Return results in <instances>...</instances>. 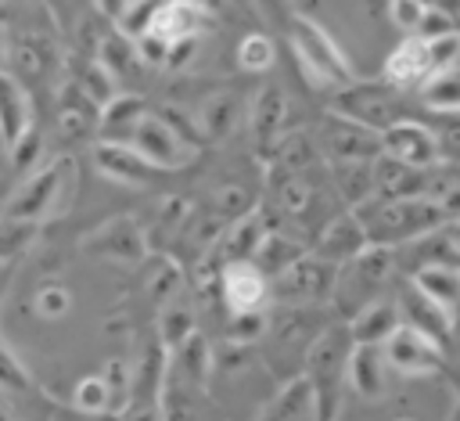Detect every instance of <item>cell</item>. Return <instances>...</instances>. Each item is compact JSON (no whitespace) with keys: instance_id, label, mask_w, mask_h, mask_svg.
Masks as SVG:
<instances>
[{"instance_id":"cell-1","label":"cell","mask_w":460,"mask_h":421,"mask_svg":"<svg viewBox=\"0 0 460 421\" xmlns=\"http://www.w3.org/2000/svg\"><path fill=\"white\" fill-rule=\"evenodd\" d=\"M75 180H79L75 158H68V155L43 158L29 176L18 180V187L11 191V198H7L4 209H0V219L36 227V223H43V219L65 212V209L72 205Z\"/></svg>"},{"instance_id":"cell-2","label":"cell","mask_w":460,"mask_h":421,"mask_svg":"<svg viewBox=\"0 0 460 421\" xmlns=\"http://www.w3.org/2000/svg\"><path fill=\"white\" fill-rule=\"evenodd\" d=\"M356 216L363 219L370 245H413L428 234H435L438 227L449 223L442 202L428 198V194H413V198H370L356 209Z\"/></svg>"},{"instance_id":"cell-3","label":"cell","mask_w":460,"mask_h":421,"mask_svg":"<svg viewBox=\"0 0 460 421\" xmlns=\"http://www.w3.org/2000/svg\"><path fill=\"white\" fill-rule=\"evenodd\" d=\"M288 43H291V54H295L298 68L305 72V79L313 86H320V90H341L345 83L356 79L352 61L338 47V40L320 22H313L309 14H295L291 18Z\"/></svg>"},{"instance_id":"cell-4","label":"cell","mask_w":460,"mask_h":421,"mask_svg":"<svg viewBox=\"0 0 460 421\" xmlns=\"http://www.w3.org/2000/svg\"><path fill=\"white\" fill-rule=\"evenodd\" d=\"M395 270V248L392 245H367L356 259L338 266V284H334V309L352 320L363 306H370L374 299H381V288L388 284Z\"/></svg>"},{"instance_id":"cell-5","label":"cell","mask_w":460,"mask_h":421,"mask_svg":"<svg viewBox=\"0 0 460 421\" xmlns=\"http://www.w3.org/2000/svg\"><path fill=\"white\" fill-rule=\"evenodd\" d=\"M327 112H338V115H349L377 133H385L392 122L406 119L402 112V90L392 86L385 76L381 79H352L345 83L341 90L331 94V108Z\"/></svg>"},{"instance_id":"cell-6","label":"cell","mask_w":460,"mask_h":421,"mask_svg":"<svg viewBox=\"0 0 460 421\" xmlns=\"http://www.w3.org/2000/svg\"><path fill=\"white\" fill-rule=\"evenodd\" d=\"M338 284V266L320 259L313 248L295 259L284 273L273 277V302L280 306H316V302H331Z\"/></svg>"},{"instance_id":"cell-7","label":"cell","mask_w":460,"mask_h":421,"mask_svg":"<svg viewBox=\"0 0 460 421\" xmlns=\"http://www.w3.org/2000/svg\"><path fill=\"white\" fill-rule=\"evenodd\" d=\"M79 252L119 266H140L147 259V230L133 216H108L79 237Z\"/></svg>"},{"instance_id":"cell-8","label":"cell","mask_w":460,"mask_h":421,"mask_svg":"<svg viewBox=\"0 0 460 421\" xmlns=\"http://www.w3.org/2000/svg\"><path fill=\"white\" fill-rule=\"evenodd\" d=\"M352 331L349 324H327L323 331L313 335L305 360H302V374L316 385L320 396H338L341 381H345V367H349V353H352Z\"/></svg>"},{"instance_id":"cell-9","label":"cell","mask_w":460,"mask_h":421,"mask_svg":"<svg viewBox=\"0 0 460 421\" xmlns=\"http://www.w3.org/2000/svg\"><path fill=\"white\" fill-rule=\"evenodd\" d=\"M133 144H137L140 155H144L147 162H155L162 173L183 169V166H190V162L198 158V144H194L187 133H180L162 112H151V115L140 122Z\"/></svg>"},{"instance_id":"cell-10","label":"cell","mask_w":460,"mask_h":421,"mask_svg":"<svg viewBox=\"0 0 460 421\" xmlns=\"http://www.w3.org/2000/svg\"><path fill=\"white\" fill-rule=\"evenodd\" d=\"M385 356H388V367L402 378H428L446 367L442 342H435L431 335H424L410 324H399L392 331V338L385 342Z\"/></svg>"},{"instance_id":"cell-11","label":"cell","mask_w":460,"mask_h":421,"mask_svg":"<svg viewBox=\"0 0 460 421\" xmlns=\"http://www.w3.org/2000/svg\"><path fill=\"white\" fill-rule=\"evenodd\" d=\"M320 151L331 158V162H374L385 148H381V133L349 119V115H338V112H327L323 126H320Z\"/></svg>"},{"instance_id":"cell-12","label":"cell","mask_w":460,"mask_h":421,"mask_svg":"<svg viewBox=\"0 0 460 421\" xmlns=\"http://www.w3.org/2000/svg\"><path fill=\"white\" fill-rule=\"evenodd\" d=\"M219 295L230 313H255L273 302V281L252 259L223 263L219 266Z\"/></svg>"},{"instance_id":"cell-13","label":"cell","mask_w":460,"mask_h":421,"mask_svg":"<svg viewBox=\"0 0 460 421\" xmlns=\"http://www.w3.org/2000/svg\"><path fill=\"white\" fill-rule=\"evenodd\" d=\"M381 155L388 158H399L413 169H435L442 166V144H438V133L417 119H399L392 122L385 133H381Z\"/></svg>"},{"instance_id":"cell-14","label":"cell","mask_w":460,"mask_h":421,"mask_svg":"<svg viewBox=\"0 0 460 421\" xmlns=\"http://www.w3.org/2000/svg\"><path fill=\"white\" fill-rule=\"evenodd\" d=\"M90 162L104 180H115L122 187H147L162 169L140 155L137 144H119V140H93Z\"/></svg>"},{"instance_id":"cell-15","label":"cell","mask_w":460,"mask_h":421,"mask_svg":"<svg viewBox=\"0 0 460 421\" xmlns=\"http://www.w3.org/2000/svg\"><path fill=\"white\" fill-rule=\"evenodd\" d=\"M97 126H101V104L75 83L65 79L54 94V130L61 140H97Z\"/></svg>"},{"instance_id":"cell-16","label":"cell","mask_w":460,"mask_h":421,"mask_svg":"<svg viewBox=\"0 0 460 421\" xmlns=\"http://www.w3.org/2000/svg\"><path fill=\"white\" fill-rule=\"evenodd\" d=\"M36 130V101L14 72H0V148L11 151Z\"/></svg>"},{"instance_id":"cell-17","label":"cell","mask_w":460,"mask_h":421,"mask_svg":"<svg viewBox=\"0 0 460 421\" xmlns=\"http://www.w3.org/2000/svg\"><path fill=\"white\" fill-rule=\"evenodd\" d=\"M367 245H370V234H367L363 219L356 216V209H345V212H338L334 219H327V223H323L320 237L313 241V252H316L320 259H327V263L341 266V263L356 259Z\"/></svg>"},{"instance_id":"cell-18","label":"cell","mask_w":460,"mask_h":421,"mask_svg":"<svg viewBox=\"0 0 460 421\" xmlns=\"http://www.w3.org/2000/svg\"><path fill=\"white\" fill-rule=\"evenodd\" d=\"M255 421H320V392L305 374H291L255 414Z\"/></svg>"},{"instance_id":"cell-19","label":"cell","mask_w":460,"mask_h":421,"mask_svg":"<svg viewBox=\"0 0 460 421\" xmlns=\"http://www.w3.org/2000/svg\"><path fill=\"white\" fill-rule=\"evenodd\" d=\"M194 119H198V130H201L205 140L223 144V140H230V137L237 133V126L248 119V104H244V97H241L237 90H212V94L201 97Z\"/></svg>"},{"instance_id":"cell-20","label":"cell","mask_w":460,"mask_h":421,"mask_svg":"<svg viewBox=\"0 0 460 421\" xmlns=\"http://www.w3.org/2000/svg\"><path fill=\"white\" fill-rule=\"evenodd\" d=\"M284 126H288V97H284L280 86L270 83L248 104V130H252V140H255V148H259L262 158L284 137Z\"/></svg>"},{"instance_id":"cell-21","label":"cell","mask_w":460,"mask_h":421,"mask_svg":"<svg viewBox=\"0 0 460 421\" xmlns=\"http://www.w3.org/2000/svg\"><path fill=\"white\" fill-rule=\"evenodd\" d=\"M388 356L385 345H363L356 342L349 353V367H345V381L359 399H381L388 389Z\"/></svg>"},{"instance_id":"cell-22","label":"cell","mask_w":460,"mask_h":421,"mask_svg":"<svg viewBox=\"0 0 460 421\" xmlns=\"http://www.w3.org/2000/svg\"><path fill=\"white\" fill-rule=\"evenodd\" d=\"M392 86L399 90H420V83L431 76V54H428V40L424 36H406L388 58H385V72H381Z\"/></svg>"},{"instance_id":"cell-23","label":"cell","mask_w":460,"mask_h":421,"mask_svg":"<svg viewBox=\"0 0 460 421\" xmlns=\"http://www.w3.org/2000/svg\"><path fill=\"white\" fill-rule=\"evenodd\" d=\"M151 115V108L144 104L140 94H115L111 101L101 104V126H97V140H119V144H133L140 122Z\"/></svg>"},{"instance_id":"cell-24","label":"cell","mask_w":460,"mask_h":421,"mask_svg":"<svg viewBox=\"0 0 460 421\" xmlns=\"http://www.w3.org/2000/svg\"><path fill=\"white\" fill-rule=\"evenodd\" d=\"M208 25V11L198 0H158L151 32L172 40H198V32Z\"/></svg>"},{"instance_id":"cell-25","label":"cell","mask_w":460,"mask_h":421,"mask_svg":"<svg viewBox=\"0 0 460 421\" xmlns=\"http://www.w3.org/2000/svg\"><path fill=\"white\" fill-rule=\"evenodd\" d=\"M395 302H399L402 324H410V327L431 335L435 342H446V338H449V331H453V317H449L435 299H428L413 281L402 288V295H399Z\"/></svg>"},{"instance_id":"cell-26","label":"cell","mask_w":460,"mask_h":421,"mask_svg":"<svg viewBox=\"0 0 460 421\" xmlns=\"http://www.w3.org/2000/svg\"><path fill=\"white\" fill-rule=\"evenodd\" d=\"M270 234V219H266V209H252L237 219L226 223L223 230V241H219V255L223 263H237V259H255L262 237Z\"/></svg>"},{"instance_id":"cell-27","label":"cell","mask_w":460,"mask_h":421,"mask_svg":"<svg viewBox=\"0 0 460 421\" xmlns=\"http://www.w3.org/2000/svg\"><path fill=\"white\" fill-rule=\"evenodd\" d=\"M374 180H377L374 198H413V194H428L431 169H413L399 158L377 155L374 158Z\"/></svg>"},{"instance_id":"cell-28","label":"cell","mask_w":460,"mask_h":421,"mask_svg":"<svg viewBox=\"0 0 460 421\" xmlns=\"http://www.w3.org/2000/svg\"><path fill=\"white\" fill-rule=\"evenodd\" d=\"M349 331H352V342H363V345H385L392 338V331L402 324V313H399V302L392 299H374L370 306H363L352 320H345Z\"/></svg>"},{"instance_id":"cell-29","label":"cell","mask_w":460,"mask_h":421,"mask_svg":"<svg viewBox=\"0 0 460 421\" xmlns=\"http://www.w3.org/2000/svg\"><path fill=\"white\" fill-rule=\"evenodd\" d=\"M413 284L428 299H435L449 317H456V309H460V266H453V263H420L413 270Z\"/></svg>"},{"instance_id":"cell-30","label":"cell","mask_w":460,"mask_h":421,"mask_svg":"<svg viewBox=\"0 0 460 421\" xmlns=\"http://www.w3.org/2000/svg\"><path fill=\"white\" fill-rule=\"evenodd\" d=\"M331 180L349 209H359L363 202H370L377 194L374 162H331Z\"/></svg>"},{"instance_id":"cell-31","label":"cell","mask_w":460,"mask_h":421,"mask_svg":"<svg viewBox=\"0 0 460 421\" xmlns=\"http://www.w3.org/2000/svg\"><path fill=\"white\" fill-rule=\"evenodd\" d=\"M309 248L298 241V237H291L288 230H280V227H270V234L262 237V245H259V252H255V266L273 281L277 273H284L295 259H302Z\"/></svg>"},{"instance_id":"cell-32","label":"cell","mask_w":460,"mask_h":421,"mask_svg":"<svg viewBox=\"0 0 460 421\" xmlns=\"http://www.w3.org/2000/svg\"><path fill=\"white\" fill-rule=\"evenodd\" d=\"M420 104L438 112V115H456L460 112V68H442V72H431L420 90H417Z\"/></svg>"},{"instance_id":"cell-33","label":"cell","mask_w":460,"mask_h":421,"mask_svg":"<svg viewBox=\"0 0 460 421\" xmlns=\"http://www.w3.org/2000/svg\"><path fill=\"white\" fill-rule=\"evenodd\" d=\"M115 79H126V72L129 68H137L140 65V54H137V40L133 36H126L119 25H111L104 36H101V43H97V54H93Z\"/></svg>"},{"instance_id":"cell-34","label":"cell","mask_w":460,"mask_h":421,"mask_svg":"<svg viewBox=\"0 0 460 421\" xmlns=\"http://www.w3.org/2000/svg\"><path fill=\"white\" fill-rule=\"evenodd\" d=\"M11 61H18L29 76H47L58 65V50L47 32H29L22 40H11Z\"/></svg>"},{"instance_id":"cell-35","label":"cell","mask_w":460,"mask_h":421,"mask_svg":"<svg viewBox=\"0 0 460 421\" xmlns=\"http://www.w3.org/2000/svg\"><path fill=\"white\" fill-rule=\"evenodd\" d=\"M194 331H198L194 313L187 306H180V302H165V309L158 317V342H162V349H169V353L180 349Z\"/></svg>"},{"instance_id":"cell-36","label":"cell","mask_w":460,"mask_h":421,"mask_svg":"<svg viewBox=\"0 0 460 421\" xmlns=\"http://www.w3.org/2000/svg\"><path fill=\"white\" fill-rule=\"evenodd\" d=\"M72 407L83 410V414H111L115 410V399H111V389H108L104 374L79 378L75 389H72Z\"/></svg>"},{"instance_id":"cell-37","label":"cell","mask_w":460,"mask_h":421,"mask_svg":"<svg viewBox=\"0 0 460 421\" xmlns=\"http://www.w3.org/2000/svg\"><path fill=\"white\" fill-rule=\"evenodd\" d=\"M273 61H277V47H273V40L266 32H248L237 43V65H241V72L259 76V72L273 68Z\"/></svg>"},{"instance_id":"cell-38","label":"cell","mask_w":460,"mask_h":421,"mask_svg":"<svg viewBox=\"0 0 460 421\" xmlns=\"http://www.w3.org/2000/svg\"><path fill=\"white\" fill-rule=\"evenodd\" d=\"M72 309V291L61 281H47L32 291V313L43 320H61Z\"/></svg>"},{"instance_id":"cell-39","label":"cell","mask_w":460,"mask_h":421,"mask_svg":"<svg viewBox=\"0 0 460 421\" xmlns=\"http://www.w3.org/2000/svg\"><path fill=\"white\" fill-rule=\"evenodd\" d=\"M212 205H216L219 219H226V223L255 209V205H252V194H248L241 184H223V187H216V191H212Z\"/></svg>"},{"instance_id":"cell-40","label":"cell","mask_w":460,"mask_h":421,"mask_svg":"<svg viewBox=\"0 0 460 421\" xmlns=\"http://www.w3.org/2000/svg\"><path fill=\"white\" fill-rule=\"evenodd\" d=\"M29 389H32V374H29L25 363L0 342V392L18 396V392H29Z\"/></svg>"},{"instance_id":"cell-41","label":"cell","mask_w":460,"mask_h":421,"mask_svg":"<svg viewBox=\"0 0 460 421\" xmlns=\"http://www.w3.org/2000/svg\"><path fill=\"white\" fill-rule=\"evenodd\" d=\"M428 18V4L424 0H388V22L406 32V36H417L420 25Z\"/></svg>"},{"instance_id":"cell-42","label":"cell","mask_w":460,"mask_h":421,"mask_svg":"<svg viewBox=\"0 0 460 421\" xmlns=\"http://www.w3.org/2000/svg\"><path fill=\"white\" fill-rule=\"evenodd\" d=\"M266 327H270L266 309H255V313H230V327H226V335H230V342L248 345V342H259V338L266 335Z\"/></svg>"},{"instance_id":"cell-43","label":"cell","mask_w":460,"mask_h":421,"mask_svg":"<svg viewBox=\"0 0 460 421\" xmlns=\"http://www.w3.org/2000/svg\"><path fill=\"white\" fill-rule=\"evenodd\" d=\"M104 381H108V389H111V399H115V410H122L126 407V399L133 396V381H137V371H129V363L126 360H108L104 363Z\"/></svg>"},{"instance_id":"cell-44","label":"cell","mask_w":460,"mask_h":421,"mask_svg":"<svg viewBox=\"0 0 460 421\" xmlns=\"http://www.w3.org/2000/svg\"><path fill=\"white\" fill-rule=\"evenodd\" d=\"M428 54H431V72L456 68V61H460V29L428 36Z\"/></svg>"},{"instance_id":"cell-45","label":"cell","mask_w":460,"mask_h":421,"mask_svg":"<svg viewBox=\"0 0 460 421\" xmlns=\"http://www.w3.org/2000/svg\"><path fill=\"white\" fill-rule=\"evenodd\" d=\"M7 158H11V166L18 169V176H29V173L43 162V137H40V130L25 133V137L7 151Z\"/></svg>"},{"instance_id":"cell-46","label":"cell","mask_w":460,"mask_h":421,"mask_svg":"<svg viewBox=\"0 0 460 421\" xmlns=\"http://www.w3.org/2000/svg\"><path fill=\"white\" fill-rule=\"evenodd\" d=\"M155 7H158V0H133L129 7H126V14L115 22L126 36H133V40H140L144 32H151V18H155Z\"/></svg>"},{"instance_id":"cell-47","label":"cell","mask_w":460,"mask_h":421,"mask_svg":"<svg viewBox=\"0 0 460 421\" xmlns=\"http://www.w3.org/2000/svg\"><path fill=\"white\" fill-rule=\"evenodd\" d=\"M169 50H172V43L165 36H158V32H144L137 40V54H140L144 68H165L169 65Z\"/></svg>"},{"instance_id":"cell-48","label":"cell","mask_w":460,"mask_h":421,"mask_svg":"<svg viewBox=\"0 0 460 421\" xmlns=\"http://www.w3.org/2000/svg\"><path fill=\"white\" fill-rule=\"evenodd\" d=\"M438 144H442V162L460 166V112L449 115V122L438 130Z\"/></svg>"},{"instance_id":"cell-49","label":"cell","mask_w":460,"mask_h":421,"mask_svg":"<svg viewBox=\"0 0 460 421\" xmlns=\"http://www.w3.org/2000/svg\"><path fill=\"white\" fill-rule=\"evenodd\" d=\"M194 50H198V40H172V50H169V65L165 68H172V72L187 68L194 61Z\"/></svg>"},{"instance_id":"cell-50","label":"cell","mask_w":460,"mask_h":421,"mask_svg":"<svg viewBox=\"0 0 460 421\" xmlns=\"http://www.w3.org/2000/svg\"><path fill=\"white\" fill-rule=\"evenodd\" d=\"M255 7L262 11V18H270V22H284V32H288V25H291V18H295V14H288L291 0H255Z\"/></svg>"},{"instance_id":"cell-51","label":"cell","mask_w":460,"mask_h":421,"mask_svg":"<svg viewBox=\"0 0 460 421\" xmlns=\"http://www.w3.org/2000/svg\"><path fill=\"white\" fill-rule=\"evenodd\" d=\"M133 0H93V7H97V14L101 18H108V22H119L122 14H126V7H129Z\"/></svg>"},{"instance_id":"cell-52","label":"cell","mask_w":460,"mask_h":421,"mask_svg":"<svg viewBox=\"0 0 460 421\" xmlns=\"http://www.w3.org/2000/svg\"><path fill=\"white\" fill-rule=\"evenodd\" d=\"M129 421H162L158 403H144V407H137V410L129 414Z\"/></svg>"},{"instance_id":"cell-53","label":"cell","mask_w":460,"mask_h":421,"mask_svg":"<svg viewBox=\"0 0 460 421\" xmlns=\"http://www.w3.org/2000/svg\"><path fill=\"white\" fill-rule=\"evenodd\" d=\"M338 417V396H320V421H334Z\"/></svg>"},{"instance_id":"cell-54","label":"cell","mask_w":460,"mask_h":421,"mask_svg":"<svg viewBox=\"0 0 460 421\" xmlns=\"http://www.w3.org/2000/svg\"><path fill=\"white\" fill-rule=\"evenodd\" d=\"M7 65H11V40L0 29V72H7Z\"/></svg>"},{"instance_id":"cell-55","label":"cell","mask_w":460,"mask_h":421,"mask_svg":"<svg viewBox=\"0 0 460 421\" xmlns=\"http://www.w3.org/2000/svg\"><path fill=\"white\" fill-rule=\"evenodd\" d=\"M442 230H446V237H449V241H453V248H456V252H460V219H449V223H446V227H442Z\"/></svg>"},{"instance_id":"cell-56","label":"cell","mask_w":460,"mask_h":421,"mask_svg":"<svg viewBox=\"0 0 460 421\" xmlns=\"http://www.w3.org/2000/svg\"><path fill=\"white\" fill-rule=\"evenodd\" d=\"M4 396H7V392H0V421H14V414H11V407H7Z\"/></svg>"},{"instance_id":"cell-57","label":"cell","mask_w":460,"mask_h":421,"mask_svg":"<svg viewBox=\"0 0 460 421\" xmlns=\"http://www.w3.org/2000/svg\"><path fill=\"white\" fill-rule=\"evenodd\" d=\"M4 22H7V7H0V25H4Z\"/></svg>"},{"instance_id":"cell-58","label":"cell","mask_w":460,"mask_h":421,"mask_svg":"<svg viewBox=\"0 0 460 421\" xmlns=\"http://www.w3.org/2000/svg\"><path fill=\"white\" fill-rule=\"evenodd\" d=\"M399 421H413V417H399Z\"/></svg>"},{"instance_id":"cell-59","label":"cell","mask_w":460,"mask_h":421,"mask_svg":"<svg viewBox=\"0 0 460 421\" xmlns=\"http://www.w3.org/2000/svg\"><path fill=\"white\" fill-rule=\"evenodd\" d=\"M198 4H208V0H198Z\"/></svg>"}]
</instances>
